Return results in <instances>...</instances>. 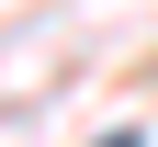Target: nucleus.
I'll return each instance as SVG.
<instances>
[{"label":"nucleus","instance_id":"f257e3e1","mask_svg":"<svg viewBox=\"0 0 158 147\" xmlns=\"http://www.w3.org/2000/svg\"><path fill=\"white\" fill-rule=\"evenodd\" d=\"M102 147H135V136H102Z\"/></svg>","mask_w":158,"mask_h":147}]
</instances>
